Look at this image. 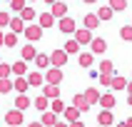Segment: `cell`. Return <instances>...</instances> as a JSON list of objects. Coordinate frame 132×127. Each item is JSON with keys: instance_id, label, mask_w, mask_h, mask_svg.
<instances>
[{"instance_id": "12", "label": "cell", "mask_w": 132, "mask_h": 127, "mask_svg": "<svg viewBox=\"0 0 132 127\" xmlns=\"http://www.w3.org/2000/svg\"><path fill=\"white\" fill-rule=\"evenodd\" d=\"M115 105H117V100H115V95H112V92H107V95L100 97V107H102V110H110V112H112V107H115Z\"/></svg>"}, {"instance_id": "14", "label": "cell", "mask_w": 132, "mask_h": 127, "mask_svg": "<svg viewBox=\"0 0 132 127\" xmlns=\"http://www.w3.org/2000/svg\"><path fill=\"white\" fill-rule=\"evenodd\" d=\"M28 77H15L13 80V90H18V95H25V92H28Z\"/></svg>"}, {"instance_id": "4", "label": "cell", "mask_w": 132, "mask_h": 127, "mask_svg": "<svg viewBox=\"0 0 132 127\" xmlns=\"http://www.w3.org/2000/svg\"><path fill=\"white\" fill-rule=\"evenodd\" d=\"M22 35L28 37L30 43H37V40L43 37V28H40V25H28V28H25V32H22Z\"/></svg>"}, {"instance_id": "18", "label": "cell", "mask_w": 132, "mask_h": 127, "mask_svg": "<svg viewBox=\"0 0 132 127\" xmlns=\"http://www.w3.org/2000/svg\"><path fill=\"white\" fill-rule=\"evenodd\" d=\"M35 65H37V70H45V72H47V70H50V55L40 52V55L35 57Z\"/></svg>"}, {"instance_id": "48", "label": "cell", "mask_w": 132, "mask_h": 127, "mask_svg": "<svg viewBox=\"0 0 132 127\" xmlns=\"http://www.w3.org/2000/svg\"><path fill=\"white\" fill-rule=\"evenodd\" d=\"M117 127H127V125H125V122H117Z\"/></svg>"}, {"instance_id": "17", "label": "cell", "mask_w": 132, "mask_h": 127, "mask_svg": "<svg viewBox=\"0 0 132 127\" xmlns=\"http://www.w3.org/2000/svg\"><path fill=\"white\" fill-rule=\"evenodd\" d=\"M43 97H47V100H60V87H55V85H45V87H43Z\"/></svg>"}, {"instance_id": "16", "label": "cell", "mask_w": 132, "mask_h": 127, "mask_svg": "<svg viewBox=\"0 0 132 127\" xmlns=\"http://www.w3.org/2000/svg\"><path fill=\"white\" fill-rule=\"evenodd\" d=\"M72 107H77L80 112H87L90 110V102L85 100V95H75L72 97Z\"/></svg>"}, {"instance_id": "20", "label": "cell", "mask_w": 132, "mask_h": 127, "mask_svg": "<svg viewBox=\"0 0 132 127\" xmlns=\"http://www.w3.org/2000/svg\"><path fill=\"white\" fill-rule=\"evenodd\" d=\"M80 115H82V112L77 110V107H67V110H65V120H67V125H72V122H80Z\"/></svg>"}, {"instance_id": "3", "label": "cell", "mask_w": 132, "mask_h": 127, "mask_svg": "<svg viewBox=\"0 0 132 127\" xmlns=\"http://www.w3.org/2000/svg\"><path fill=\"white\" fill-rule=\"evenodd\" d=\"M65 62H67V52L65 50H52V55H50V65L52 67H57V70H60Z\"/></svg>"}, {"instance_id": "42", "label": "cell", "mask_w": 132, "mask_h": 127, "mask_svg": "<svg viewBox=\"0 0 132 127\" xmlns=\"http://www.w3.org/2000/svg\"><path fill=\"white\" fill-rule=\"evenodd\" d=\"M28 127H43V122H30Z\"/></svg>"}, {"instance_id": "26", "label": "cell", "mask_w": 132, "mask_h": 127, "mask_svg": "<svg viewBox=\"0 0 132 127\" xmlns=\"http://www.w3.org/2000/svg\"><path fill=\"white\" fill-rule=\"evenodd\" d=\"M32 105H35L37 110H43V112H50V100H47V97H43V95L35 97V102H32Z\"/></svg>"}, {"instance_id": "24", "label": "cell", "mask_w": 132, "mask_h": 127, "mask_svg": "<svg viewBox=\"0 0 132 127\" xmlns=\"http://www.w3.org/2000/svg\"><path fill=\"white\" fill-rule=\"evenodd\" d=\"M100 90H95V87H90V90H85V100H87L90 105H95V102H100Z\"/></svg>"}, {"instance_id": "22", "label": "cell", "mask_w": 132, "mask_h": 127, "mask_svg": "<svg viewBox=\"0 0 132 127\" xmlns=\"http://www.w3.org/2000/svg\"><path fill=\"white\" fill-rule=\"evenodd\" d=\"M25 72H28V62H22V60L13 62V75L15 77H25Z\"/></svg>"}, {"instance_id": "32", "label": "cell", "mask_w": 132, "mask_h": 127, "mask_svg": "<svg viewBox=\"0 0 132 127\" xmlns=\"http://www.w3.org/2000/svg\"><path fill=\"white\" fill-rule=\"evenodd\" d=\"M97 18H100V20H110V18H112V7L110 5H102L100 10H97Z\"/></svg>"}, {"instance_id": "15", "label": "cell", "mask_w": 132, "mask_h": 127, "mask_svg": "<svg viewBox=\"0 0 132 127\" xmlns=\"http://www.w3.org/2000/svg\"><path fill=\"white\" fill-rule=\"evenodd\" d=\"M43 30H47V28H52L55 25V18H52V13L47 10V13H40V22H37Z\"/></svg>"}, {"instance_id": "31", "label": "cell", "mask_w": 132, "mask_h": 127, "mask_svg": "<svg viewBox=\"0 0 132 127\" xmlns=\"http://www.w3.org/2000/svg\"><path fill=\"white\" fill-rule=\"evenodd\" d=\"M10 75H13V65L0 62V80H10Z\"/></svg>"}, {"instance_id": "21", "label": "cell", "mask_w": 132, "mask_h": 127, "mask_svg": "<svg viewBox=\"0 0 132 127\" xmlns=\"http://www.w3.org/2000/svg\"><path fill=\"white\" fill-rule=\"evenodd\" d=\"M97 122H100L102 127H107V125H112V122H115V115H112L110 110H102L100 115H97Z\"/></svg>"}, {"instance_id": "39", "label": "cell", "mask_w": 132, "mask_h": 127, "mask_svg": "<svg viewBox=\"0 0 132 127\" xmlns=\"http://www.w3.org/2000/svg\"><path fill=\"white\" fill-rule=\"evenodd\" d=\"M10 20H13V18H10L7 13H3V10H0V28H10Z\"/></svg>"}, {"instance_id": "11", "label": "cell", "mask_w": 132, "mask_h": 127, "mask_svg": "<svg viewBox=\"0 0 132 127\" xmlns=\"http://www.w3.org/2000/svg\"><path fill=\"white\" fill-rule=\"evenodd\" d=\"M43 82H45V75L40 72V70H35V72L28 75V85H30V87H40Z\"/></svg>"}, {"instance_id": "46", "label": "cell", "mask_w": 132, "mask_h": 127, "mask_svg": "<svg viewBox=\"0 0 132 127\" xmlns=\"http://www.w3.org/2000/svg\"><path fill=\"white\" fill-rule=\"evenodd\" d=\"M127 92H130V95H132V82H130V85H127Z\"/></svg>"}, {"instance_id": "47", "label": "cell", "mask_w": 132, "mask_h": 127, "mask_svg": "<svg viewBox=\"0 0 132 127\" xmlns=\"http://www.w3.org/2000/svg\"><path fill=\"white\" fill-rule=\"evenodd\" d=\"M127 105H130V107H132V95H130V97H127Z\"/></svg>"}, {"instance_id": "27", "label": "cell", "mask_w": 132, "mask_h": 127, "mask_svg": "<svg viewBox=\"0 0 132 127\" xmlns=\"http://www.w3.org/2000/svg\"><path fill=\"white\" fill-rule=\"evenodd\" d=\"M65 102H62V100H52L50 102V112H55V115H65Z\"/></svg>"}, {"instance_id": "7", "label": "cell", "mask_w": 132, "mask_h": 127, "mask_svg": "<svg viewBox=\"0 0 132 127\" xmlns=\"http://www.w3.org/2000/svg\"><path fill=\"white\" fill-rule=\"evenodd\" d=\"M82 25H85V30H97L100 28V18H97V13H87L85 15V20H82Z\"/></svg>"}, {"instance_id": "37", "label": "cell", "mask_w": 132, "mask_h": 127, "mask_svg": "<svg viewBox=\"0 0 132 127\" xmlns=\"http://www.w3.org/2000/svg\"><path fill=\"white\" fill-rule=\"evenodd\" d=\"M25 0H13V3H10V10H15V13H22V10H25Z\"/></svg>"}, {"instance_id": "25", "label": "cell", "mask_w": 132, "mask_h": 127, "mask_svg": "<svg viewBox=\"0 0 132 127\" xmlns=\"http://www.w3.org/2000/svg\"><path fill=\"white\" fill-rule=\"evenodd\" d=\"M62 50H65L67 55H80V45L75 43V37H72V40H67V43L62 45Z\"/></svg>"}, {"instance_id": "30", "label": "cell", "mask_w": 132, "mask_h": 127, "mask_svg": "<svg viewBox=\"0 0 132 127\" xmlns=\"http://www.w3.org/2000/svg\"><path fill=\"white\" fill-rule=\"evenodd\" d=\"M112 72H115L112 60H102V62H100V75H112Z\"/></svg>"}, {"instance_id": "28", "label": "cell", "mask_w": 132, "mask_h": 127, "mask_svg": "<svg viewBox=\"0 0 132 127\" xmlns=\"http://www.w3.org/2000/svg\"><path fill=\"white\" fill-rule=\"evenodd\" d=\"M20 18H22V22H32V20H35V18H37V10H32V7H25V10H22V13H20Z\"/></svg>"}, {"instance_id": "23", "label": "cell", "mask_w": 132, "mask_h": 127, "mask_svg": "<svg viewBox=\"0 0 132 127\" xmlns=\"http://www.w3.org/2000/svg\"><path fill=\"white\" fill-rule=\"evenodd\" d=\"M40 122H43V127H55L57 125V115L55 112H43V120Z\"/></svg>"}, {"instance_id": "45", "label": "cell", "mask_w": 132, "mask_h": 127, "mask_svg": "<svg viewBox=\"0 0 132 127\" xmlns=\"http://www.w3.org/2000/svg\"><path fill=\"white\" fill-rule=\"evenodd\" d=\"M125 125H127V127H132V117H130V120H125Z\"/></svg>"}, {"instance_id": "13", "label": "cell", "mask_w": 132, "mask_h": 127, "mask_svg": "<svg viewBox=\"0 0 132 127\" xmlns=\"http://www.w3.org/2000/svg\"><path fill=\"white\" fill-rule=\"evenodd\" d=\"M25 28H28V25L22 22V18H20V15L10 20V32H15V35H20V32H25Z\"/></svg>"}, {"instance_id": "38", "label": "cell", "mask_w": 132, "mask_h": 127, "mask_svg": "<svg viewBox=\"0 0 132 127\" xmlns=\"http://www.w3.org/2000/svg\"><path fill=\"white\" fill-rule=\"evenodd\" d=\"M13 90V80H0V95H7Z\"/></svg>"}, {"instance_id": "35", "label": "cell", "mask_w": 132, "mask_h": 127, "mask_svg": "<svg viewBox=\"0 0 132 127\" xmlns=\"http://www.w3.org/2000/svg\"><path fill=\"white\" fill-rule=\"evenodd\" d=\"M110 7H112V13H122V10L127 7V3H125V0H112Z\"/></svg>"}, {"instance_id": "43", "label": "cell", "mask_w": 132, "mask_h": 127, "mask_svg": "<svg viewBox=\"0 0 132 127\" xmlns=\"http://www.w3.org/2000/svg\"><path fill=\"white\" fill-rule=\"evenodd\" d=\"M70 127H85V125H82V122H72Z\"/></svg>"}, {"instance_id": "2", "label": "cell", "mask_w": 132, "mask_h": 127, "mask_svg": "<svg viewBox=\"0 0 132 127\" xmlns=\"http://www.w3.org/2000/svg\"><path fill=\"white\" fill-rule=\"evenodd\" d=\"M5 122H7V127H20L22 125V112L20 110H7L5 112Z\"/></svg>"}, {"instance_id": "19", "label": "cell", "mask_w": 132, "mask_h": 127, "mask_svg": "<svg viewBox=\"0 0 132 127\" xmlns=\"http://www.w3.org/2000/svg\"><path fill=\"white\" fill-rule=\"evenodd\" d=\"M30 105H32V100H30L28 95H18V97H15V110L22 112V110H28Z\"/></svg>"}, {"instance_id": "33", "label": "cell", "mask_w": 132, "mask_h": 127, "mask_svg": "<svg viewBox=\"0 0 132 127\" xmlns=\"http://www.w3.org/2000/svg\"><path fill=\"white\" fill-rule=\"evenodd\" d=\"M127 85H130V82H127L125 77H112V90H127Z\"/></svg>"}, {"instance_id": "50", "label": "cell", "mask_w": 132, "mask_h": 127, "mask_svg": "<svg viewBox=\"0 0 132 127\" xmlns=\"http://www.w3.org/2000/svg\"><path fill=\"white\" fill-rule=\"evenodd\" d=\"M130 25H132V22H130Z\"/></svg>"}, {"instance_id": "6", "label": "cell", "mask_w": 132, "mask_h": 127, "mask_svg": "<svg viewBox=\"0 0 132 127\" xmlns=\"http://www.w3.org/2000/svg\"><path fill=\"white\" fill-rule=\"evenodd\" d=\"M57 28H60V32H65V35H72V32H77V25H75V20L72 18H62V20L57 22Z\"/></svg>"}, {"instance_id": "1", "label": "cell", "mask_w": 132, "mask_h": 127, "mask_svg": "<svg viewBox=\"0 0 132 127\" xmlns=\"http://www.w3.org/2000/svg\"><path fill=\"white\" fill-rule=\"evenodd\" d=\"M45 82H47V85H55V87H60V82H62V70H57V67H50V70L45 72Z\"/></svg>"}, {"instance_id": "9", "label": "cell", "mask_w": 132, "mask_h": 127, "mask_svg": "<svg viewBox=\"0 0 132 127\" xmlns=\"http://www.w3.org/2000/svg\"><path fill=\"white\" fill-rule=\"evenodd\" d=\"M20 55H22V62H28V60H35L40 52L35 50V45H32V43H28V45H25V47L20 50Z\"/></svg>"}, {"instance_id": "40", "label": "cell", "mask_w": 132, "mask_h": 127, "mask_svg": "<svg viewBox=\"0 0 132 127\" xmlns=\"http://www.w3.org/2000/svg\"><path fill=\"white\" fill-rule=\"evenodd\" d=\"M112 77L115 75H100V85L102 87H112Z\"/></svg>"}, {"instance_id": "10", "label": "cell", "mask_w": 132, "mask_h": 127, "mask_svg": "<svg viewBox=\"0 0 132 127\" xmlns=\"http://www.w3.org/2000/svg\"><path fill=\"white\" fill-rule=\"evenodd\" d=\"M105 50H107V43H105L102 37H95L92 45H90V52H92V55H102Z\"/></svg>"}, {"instance_id": "44", "label": "cell", "mask_w": 132, "mask_h": 127, "mask_svg": "<svg viewBox=\"0 0 132 127\" xmlns=\"http://www.w3.org/2000/svg\"><path fill=\"white\" fill-rule=\"evenodd\" d=\"M55 127H70V125H67V122H57Z\"/></svg>"}, {"instance_id": "49", "label": "cell", "mask_w": 132, "mask_h": 127, "mask_svg": "<svg viewBox=\"0 0 132 127\" xmlns=\"http://www.w3.org/2000/svg\"><path fill=\"white\" fill-rule=\"evenodd\" d=\"M0 62H3V60H0Z\"/></svg>"}, {"instance_id": "34", "label": "cell", "mask_w": 132, "mask_h": 127, "mask_svg": "<svg viewBox=\"0 0 132 127\" xmlns=\"http://www.w3.org/2000/svg\"><path fill=\"white\" fill-rule=\"evenodd\" d=\"M120 37H122L125 43H132V25H125V28L120 30Z\"/></svg>"}, {"instance_id": "29", "label": "cell", "mask_w": 132, "mask_h": 127, "mask_svg": "<svg viewBox=\"0 0 132 127\" xmlns=\"http://www.w3.org/2000/svg\"><path fill=\"white\" fill-rule=\"evenodd\" d=\"M80 65L82 67H92V60H95V55H92V52H80Z\"/></svg>"}, {"instance_id": "36", "label": "cell", "mask_w": 132, "mask_h": 127, "mask_svg": "<svg viewBox=\"0 0 132 127\" xmlns=\"http://www.w3.org/2000/svg\"><path fill=\"white\" fill-rule=\"evenodd\" d=\"M18 45V35L15 32H5V47H15Z\"/></svg>"}, {"instance_id": "8", "label": "cell", "mask_w": 132, "mask_h": 127, "mask_svg": "<svg viewBox=\"0 0 132 127\" xmlns=\"http://www.w3.org/2000/svg\"><path fill=\"white\" fill-rule=\"evenodd\" d=\"M50 13H52V18H67V5L65 3H50Z\"/></svg>"}, {"instance_id": "5", "label": "cell", "mask_w": 132, "mask_h": 127, "mask_svg": "<svg viewBox=\"0 0 132 127\" xmlns=\"http://www.w3.org/2000/svg\"><path fill=\"white\" fill-rule=\"evenodd\" d=\"M92 40H95V37H92V32H90V30H85V28L75 32V43L80 45V47H82V45H92Z\"/></svg>"}, {"instance_id": "41", "label": "cell", "mask_w": 132, "mask_h": 127, "mask_svg": "<svg viewBox=\"0 0 132 127\" xmlns=\"http://www.w3.org/2000/svg\"><path fill=\"white\" fill-rule=\"evenodd\" d=\"M5 45V35H3V30H0V47Z\"/></svg>"}]
</instances>
